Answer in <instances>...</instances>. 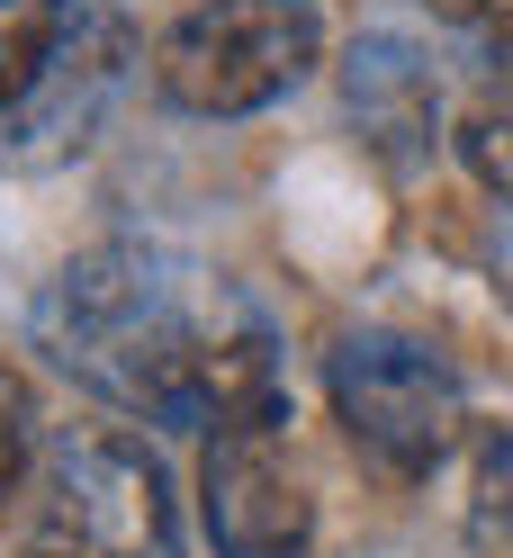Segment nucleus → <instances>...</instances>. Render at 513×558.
I'll list each match as a JSON object with an SVG mask.
<instances>
[{
  "mask_svg": "<svg viewBox=\"0 0 513 558\" xmlns=\"http://www.w3.org/2000/svg\"><path fill=\"white\" fill-rule=\"evenodd\" d=\"M325 63L316 0H198L154 46V99L181 118H261Z\"/></svg>",
  "mask_w": 513,
  "mask_h": 558,
  "instance_id": "nucleus-2",
  "label": "nucleus"
},
{
  "mask_svg": "<svg viewBox=\"0 0 513 558\" xmlns=\"http://www.w3.org/2000/svg\"><path fill=\"white\" fill-rule=\"evenodd\" d=\"M432 10L451 19V27H468V37H477V27H496V19H513V0H432Z\"/></svg>",
  "mask_w": 513,
  "mask_h": 558,
  "instance_id": "nucleus-13",
  "label": "nucleus"
},
{
  "mask_svg": "<svg viewBox=\"0 0 513 558\" xmlns=\"http://www.w3.org/2000/svg\"><path fill=\"white\" fill-rule=\"evenodd\" d=\"M342 109H352L361 145L388 171H415L432 154V135H441V82H432L424 46L396 37V27L352 37V54H342Z\"/></svg>",
  "mask_w": 513,
  "mask_h": 558,
  "instance_id": "nucleus-7",
  "label": "nucleus"
},
{
  "mask_svg": "<svg viewBox=\"0 0 513 558\" xmlns=\"http://www.w3.org/2000/svg\"><path fill=\"white\" fill-rule=\"evenodd\" d=\"M126 73H135V27L109 10V0H73V19H63V37L46 54V73L0 109V171H54V162H73L90 135L109 126Z\"/></svg>",
  "mask_w": 513,
  "mask_h": 558,
  "instance_id": "nucleus-5",
  "label": "nucleus"
},
{
  "mask_svg": "<svg viewBox=\"0 0 513 558\" xmlns=\"http://www.w3.org/2000/svg\"><path fill=\"white\" fill-rule=\"evenodd\" d=\"M468 541L487 558H513V424L477 441V477H468Z\"/></svg>",
  "mask_w": 513,
  "mask_h": 558,
  "instance_id": "nucleus-9",
  "label": "nucleus"
},
{
  "mask_svg": "<svg viewBox=\"0 0 513 558\" xmlns=\"http://www.w3.org/2000/svg\"><path fill=\"white\" fill-rule=\"evenodd\" d=\"M27 450H37V397H27V378H19L10 361H0V496L19 486Z\"/></svg>",
  "mask_w": 513,
  "mask_h": 558,
  "instance_id": "nucleus-11",
  "label": "nucleus"
},
{
  "mask_svg": "<svg viewBox=\"0 0 513 558\" xmlns=\"http://www.w3.org/2000/svg\"><path fill=\"white\" fill-rule=\"evenodd\" d=\"M460 171L513 217V99H477L460 118Z\"/></svg>",
  "mask_w": 513,
  "mask_h": 558,
  "instance_id": "nucleus-10",
  "label": "nucleus"
},
{
  "mask_svg": "<svg viewBox=\"0 0 513 558\" xmlns=\"http://www.w3.org/2000/svg\"><path fill=\"white\" fill-rule=\"evenodd\" d=\"M477 63H487V90H496V99H513V19L477 27Z\"/></svg>",
  "mask_w": 513,
  "mask_h": 558,
  "instance_id": "nucleus-12",
  "label": "nucleus"
},
{
  "mask_svg": "<svg viewBox=\"0 0 513 558\" xmlns=\"http://www.w3.org/2000/svg\"><path fill=\"white\" fill-rule=\"evenodd\" d=\"M198 513L217 558H306L316 541V496L280 460V433H217L198 469Z\"/></svg>",
  "mask_w": 513,
  "mask_h": 558,
  "instance_id": "nucleus-6",
  "label": "nucleus"
},
{
  "mask_svg": "<svg viewBox=\"0 0 513 558\" xmlns=\"http://www.w3.org/2000/svg\"><path fill=\"white\" fill-rule=\"evenodd\" d=\"M46 558H181L171 469L145 433L82 424L46 460Z\"/></svg>",
  "mask_w": 513,
  "mask_h": 558,
  "instance_id": "nucleus-3",
  "label": "nucleus"
},
{
  "mask_svg": "<svg viewBox=\"0 0 513 558\" xmlns=\"http://www.w3.org/2000/svg\"><path fill=\"white\" fill-rule=\"evenodd\" d=\"M63 19H73V0H0V109L46 73Z\"/></svg>",
  "mask_w": 513,
  "mask_h": 558,
  "instance_id": "nucleus-8",
  "label": "nucleus"
},
{
  "mask_svg": "<svg viewBox=\"0 0 513 558\" xmlns=\"http://www.w3.org/2000/svg\"><path fill=\"white\" fill-rule=\"evenodd\" d=\"M325 388H333V414L379 469L396 477H424L460 450V424H468V388L460 369L415 333H388V325H361L325 352Z\"/></svg>",
  "mask_w": 513,
  "mask_h": 558,
  "instance_id": "nucleus-4",
  "label": "nucleus"
},
{
  "mask_svg": "<svg viewBox=\"0 0 513 558\" xmlns=\"http://www.w3.org/2000/svg\"><path fill=\"white\" fill-rule=\"evenodd\" d=\"M37 342L63 378L145 424L280 433L289 388L270 325L198 262L162 243H90L37 298Z\"/></svg>",
  "mask_w": 513,
  "mask_h": 558,
  "instance_id": "nucleus-1",
  "label": "nucleus"
}]
</instances>
